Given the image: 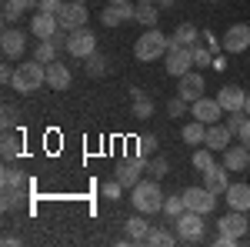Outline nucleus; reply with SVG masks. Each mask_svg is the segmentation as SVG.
Returning a JSON list of instances; mask_svg holds the SVG:
<instances>
[{"label": "nucleus", "mask_w": 250, "mask_h": 247, "mask_svg": "<svg viewBox=\"0 0 250 247\" xmlns=\"http://www.w3.org/2000/svg\"><path fill=\"white\" fill-rule=\"evenodd\" d=\"M164 190H160V184L154 180H140L137 187H130V204H134V210H140V214H147V217H154V214H160L164 210Z\"/></svg>", "instance_id": "nucleus-1"}, {"label": "nucleus", "mask_w": 250, "mask_h": 247, "mask_svg": "<svg viewBox=\"0 0 250 247\" xmlns=\"http://www.w3.org/2000/svg\"><path fill=\"white\" fill-rule=\"evenodd\" d=\"M43 84H47V64H40L37 57L30 60V64H17L14 80H10V87L20 90V94H37Z\"/></svg>", "instance_id": "nucleus-2"}, {"label": "nucleus", "mask_w": 250, "mask_h": 247, "mask_svg": "<svg viewBox=\"0 0 250 247\" xmlns=\"http://www.w3.org/2000/svg\"><path fill=\"white\" fill-rule=\"evenodd\" d=\"M167 50H170V37H167V34H160L157 27H147V30L137 37V44H134L137 60H144V64H154V60H160Z\"/></svg>", "instance_id": "nucleus-3"}, {"label": "nucleus", "mask_w": 250, "mask_h": 247, "mask_svg": "<svg viewBox=\"0 0 250 247\" xmlns=\"http://www.w3.org/2000/svg\"><path fill=\"white\" fill-rule=\"evenodd\" d=\"M173 224V234H177V241L180 244H200L204 241V214H197V210H184Z\"/></svg>", "instance_id": "nucleus-4"}, {"label": "nucleus", "mask_w": 250, "mask_h": 247, "mask_svg": "<svg viewBox=\"0 0 250 247\" xmlns=\"http://www.w3.org/2000/svg\"><path fill=\"white\" fill-rule=\"evenodd\" d=\"M164 67H167V74L177 77V80H180L184 74H190V67H193L190 47H177V44H170V50L164 54Z\"/></svg>", "instance_id": "nucleus-5"}, {"label": "nucleus", "mask_w": 250, "mask_h": 247, "mask_svg": "<svg viewBox=\"0 0 250 247\" xmlns=\"http://www.w3.org/2000/svg\"><path fill=\"white\" fill-rule=\"evenodd\" d=\"M67 50L74 54V57L87 60L90 54L97 50V37L90 27H77V30H70V37H67Z\"/></svg>", "instance_id": "nucleus-6"}, {"label": "nucleus", "mask_w": 250, "mask_h": 247, "mask_svg": "<svg viewBox=\"0 0 250 247\" xmlns=\"http://www.w3.org/2000/svg\"><path fill=\"white\" fill-rule=\"evenodd\" d=\"M87 17H90V10L80 3V0H63V7H60V27L63 30H77V27H87Z\"/></svg>", "instance_id": "nucleus-7"}, {"label": "nucleus", "mask_w": 250, "mask_h": 247, "mask_svg": "<svg viewBox=\"0 0 250 247\" xmlns=\"http://www.w3.org/2000/svg\"><path fill=\"white\" fill-rule=\"evenodd\" d=\"M184 204H187V210H197V214H210L213 207H217V194L207 187H187L184 190Z\"/></svg>", "instance_id": "nucleus-8"}, {"label": "nucleus", "mask_w": 250, "mask_h": 247, "mask_svg": "<svg viewBox=\"0 0 250 247\" xmlns=\"http://www.w3.org/2000/svg\"><path fill=\"white\" fill-rule=\"evenodd\" d=\"M190 114L210 127V124H220V117H227V111L220 107V100H217V97H207V94H204L197 104H190Z\"/></svg>", "instance_id": "nucleus-9"}, {"label": "nucleus", "mask_w": 250, "mask_h": 247, "mask_svg": "<svg viewBox=\"0 0 250 247\" xmlns=\"http://www.w3.org/2000/svg\"><path fill=\"white\" fill-rule=\"evenodd\" d=\"M220 44H224V54H244V50H250V27L247 23H230Z\"/></svg>", "instance_id": "nucleus-10"}, {"label": "nucleus", "mask_w": 250, "mask_h": 247, "mask_svg": "<svg viewBox=\"0 0 250 247\" xmlns=\"http://www.w3.org/2000/svg\"><path fill=\"white\" fill-rule=\"evenodd\" d=\"M134 10H137V3H107L104 10H100V23L104 27H120L124 20H134Z\"/></svg>", "instance_id": "nucleus-11"}, {"label": "nucleus", "mask_w": 250, "mask_h": 247, "mask_svg": "<svg viewBox=\"0 0 250 247\" xmlns=\"http://www.w3.org/2000/svg\"><path fill=\"white\" fill-rule=\"evenodd\" d=\"M204 77L197 74V70H190V74H184L180 77V84H177V97H184L187 104H197L200 97H204Z\"/></svg>", "instance_id": "nucleus-12"}, {"label": "nucleus", "mask_w": 250, "mask_h": 247, "mask_svg": "<svg viewBox=\"0 0 250 247\" xmlns=\"http://www.w3.org/2000/svg\"><path fill=\"white\" fill-rule=\"evenodd\" d=\"M217 227H220V234H230V237H244L250 227V217L247 210H230V214H224L220 221H217Z\"/></svg>", "instance_id": "nucleus-13"}, {"label": "nucleus", "mask_w": 250, "mask_h": 247, "mask_svg": "<svg viewBox=\"0 0 250 247\" xmlns=\"http://www.w3.org/2000/svg\"><path fill=\"white\" fill-rule=\"evenodd\" d=\"M57 30H60L57 14H43V10H37V14H34V20H30V34H34V37H40V40H50Z\"/></svg>", "instance_id": "nucleus-14"}, {"label": "nucleus", "mask_w": 250, "mask_h": 247, "mask_svg": "<svg viewBox=\"0 0 250 247\" xmlns=\"http://www.w3.org/2000/svg\"><path fill=\"white\" fill-rule=\"evenodd\" d=\"M217 100H220V107L230 114V111H244V104H247V90H240L237 84H224L220 90H217Z\"/></svg>", "instance_id": "nucleus-15"}, {"label": "nucleus", "mask_w": 250, "mask_h": 247, "mask_svg": "<svg viewBox=\"0 0 250 247\" xmlns=\"http://www.w3.org/2000/svg\"><path fill=\"white\" fill-rule=\"evenodd\" d=\"M144 157H134V160H124V164H117V171H114V177L124 184V187H137L140 184V171H144Z\"/></svg>", "instance_id": "nucleus-16"}, {"label": "nucleus", "mask_w": 250, "mask_h": 247, "mask_svg": "<svg viewBox=\"0 0 250 247\" xmlns=\"http://www.w3.org/2000/svg\"><path fill=\"white\" fill-rule=\"evenodd\" d=\"M0 50H3V57H20V54L27 50V37H23V30L7 27V30L0 34Z\"/></svg>", "instance_id": "nucleus-17"}, {"label": "nucleus", "mask_w": 250, "mask_h": 247, "mask_svg": "<svg viewBox=\"0 0 250 247\" xmlns=\"http://www.w3.org/2000/svg\"><path fill=\"white\" fill-rule=\"evenodd\" d=\"M230 127H227V124H210V127H207V140H204V144H207V147H210V151H217V154H224L227 151V147H230Z\"/></svg>", "instance_id": "nucleus-18"}, {"label": "nucleus", "mask_w": 250, "mask_h": 247, "mask_svg": "<svg viewBox=\"0 0 250 247\" xmlns=\"http://www.w3.org/2000/svg\"><path fill=\"white\" fill-rule=\"evenodd\" d=\"M204 187L213 190V194H224V190L230 187V177H227V167L224 164H213L204 171Z\"/></svg>", "instance_id": "nucleus-19"}, {"label": "nucleus", "mask_w": 250, "mask_h": 247, "mask_svg": "<svg viewBox=\"0 0 250 247\" xmlns=\"http://www.w3.org/2000/svg\"><path fill=\"white\" fill-rule=\"evenodd\" d=\"M224 167L227 171H250V147H244V144L227 147L224 151Z\"/></svg>", "instance_id": "nucleus-20"}, {"label": "nucleus", "mask_w": 250, "mask_h": 247, "mask_svg": "<svg viewBox=\"0 0 250 247\" xmlns=\"http://www.w3.org/2000/svg\"><path fill=\"white\" fill-rule=\"evenodd\" d=\"M147 234H150V221H147V214L137 210L134 217H127V241H130V244L147 241Z\"/></svg>", "instance_id": "nucleus-21"}, {"label": "nucleus", "mask_w": 250, "mask_h": 247, "mask_svg": "<svg viewBox=\"0 0 250 247\" xmlns=\"http://www.w3.org/2000/svg\"><path fill=\"white\" fill-rule=\"evenodd\" d=\"M224 197H227L230 210H250V184H230L224 190Z\"/></svg>", "instance_id": "nucleus-22"}, {"label": "nucleus", "mask_w": 250, "mask_h": 247, "mask_svg": "<svg viewBox=\"0 0 250 247\" xmlns=\"http://www.w3.org/2000/svg\"><path fill=\"white\" fill-rule=\"evenodd\" d=\"M70 80H74V77H70V70H67L63 64H57V60L47 64V87H50V90H67Z\"/></svg>", "instance_id": "nucleus-23"}, {"label": "nucleus", "mask_w": 250, "mask_h": 247, "mask_svg": "<svg viewBox=\"0 0 250 247\" xmlns=\"http://www.w3.org/2000/svg\"><path fill=\"white\" fill-rule=\"evenodd\" d=\"M180 137H184L187 144H204V140H207V124L193 117L190 124H184V131H180Z\"/></svg>", "instance_id": "nucleus-24"}, {"label": "nucleus", "mask_w": 250, "mask_h": 247, "mask_svg": "<svg viewBox=\"0 0 250 247\" xmlns=\"http://www.w3.org/2000/svg\"><path fill=\"white\" fill-rule=\"evenodd\" d=\"M197 37H200V30H197L193 23H180V27H177V34L170 37V44H177V47H193Z\"/></svg>", "instance_id": "nucleus-25"}, {"label": "nucleus", "mask_w": 250, "mask_h": 247, "mask_svg": "<svg viewBox=\"0 0 250 247\" xmlns=\"http://www.w3.org/2000/svg\"><path fill=\"white\" fill-rule=\"evenodd\" d=\"M0 154H3V160L10 164L14 157H20V137L14 131H3V140H0Z\"/></svg>", "instance_id": "nucleus-26"}, {"label": "nucleus", "mask_w": 250, "mask_h": 247, "mask_svg": "<svg viewBox=\"0 0 250 247\" xmlns=\"http://www.w3.org/2000/svg\"><path fill=\"white\" fill-rule=\"evenodd\" d=\"M130 97H134V117H137V120L154 117V100H147L144 90H130Z\"/></svg>", "instance_id": "nucleus-27"}, {"label": "nucleus", "mask_w": 250, "mask_h": 247, "mask_svg": "<svg viewBox=\"0 0 250 247\" xmlns=\"http://www.w3.org/2000/svg\"><path fill=\"white\" fill-rule=\"evenodd\" d=\"M184 210H187V204H184V194H170V197H164V214H167L170 221H177Z\"/></svg>", "instance_id": "nucleus-28"}, {"label": "nucleus", "mask_w": 250, "mask_h": 247, "mask_svg": "<svg viewBox=\"0 0 250 247\" xmlns=\"http://www.w3.org/2000/svg\"><path fill=\"white\" fill-rule=\"evenodd\" d=\"M134 20H137V23H144V27H157V10H154V3H137Z\"/></svg>", "instance_id": "nucleus-29"}, {"label": "nucleus", "mask_w": 250, "mask_h": 247, "mask_svg": "<svg viewBox=\"0 0 250 247\" xmlns=\"http://www.w3.org/2000/svg\"><path fill=\"white\" fill-rule=\"evenodd\" d=\"M154 154H157V137H154V134H144V137H137V157L150 160Z\"/></svg>", "instance_id": "nucleus-30"}, {"label": "nucleus", "mask_w": 250, "mask_h": 247, "mask_svg": "<svg viewBox=\"0 0 250 247\" xmlns=\"http://www.w3.org/2000/svg\"><path fill=\"white\" fill-rule=\"evenodd\" d=\"M147 244L173 247V244H177V234H167V230H160V227H150V234H147Z\"/></svg>", "instance_id": "nucleus-31"}, {"label": "nucleus", "mask_w": 250, "mask_h": 247, "mask_svg": "<svg viewBox=\"0 0 250 247\" xmlns=\"http://www.w3.org/2000/svg\"><path fill=\"white\" fill-rule=\"evenodd\" d=\"M57 44H54V40H40V47H37V54H34V57L40 60V64H54V60H57Z\"/></svg>", "instance_id": "nucleus-32"}, {"label": "nucleus", "mask_w": 250, "mask_h": 247, "mask_svg": "<svg viewBox=\"0 0 250 247\" xmlns=\"http://www.w3.org/2000/svg\"><path fill=\"white\" fill-rule=\"evenodd\" d=\"M190 54H193V67H207V64H213V50L207 47V44H193Z\"/></svg>", "instance_id": "nucleus-33"}, {"label": "nucleus", "mask_w": 250, "mask_h": 247, "mask_svg": "<svg viewBox=\"0 0 250 247\" xmlns=\"http://www.w3.org/2000/svg\"><path fill=\"white\" fill-rule=\"evenodd\" d=\"M87 74L90 77H104L107 74V60H104V54H90V57H87Z\"/></svg>", "instance_id": "nucleus-34"}, {"label": "nucleus", "mask_w": 250, "mask_h": 247, "mask_svg": "<svg viewBox=\"0 0 250 247\" xmlns=\"http://www.w3.org/2000/svg\"><path fill=\"white\" fill-rule=\"evenodd\" d=\"M20 14H23V7H20L17 0H3V23L10 27V23H17Z\"/></svg>", "instance_id": "nucleus-35"}, {"label": "nucleus", "mask_w": 250, "mask_h": 247, "mask_svg": "<svg viewBox=\"0 0 250 247\" xmlns=\"http://www.w3.org/2000/svg\"><path fill=\"white\" fill-rule=\"evenodd\" d=\"M247 111H230V114H227V127H230V134H240L244 131V124H247Z\"/></svg>", "instance_id": "nucleus-36"}, {"label": "nucleus", "mask_w": 250, "mask_h": 247, "mask_svg": "<svg viewBox=\"0 0 250 247\" xmlns=\"http://www.w3.org/2000/svg\"><path fill=\"white\" fill-rule=\"evenodd\" d=\"M0 180H3V187H23V177H20V171H14L10 164L0 171Z\"/></svg>", "instance_id": "nucleus-37"}, {"label": "nucleus", "mask_w": 250, "mask_h": 247, "mask_svg": "<svg viewBox=\"0 0 250 247\" xmlns=\"http://www.w3.org/2000/svg\"><path fill=\"white\" fill-rule=\"evenodd\" d=\"M193 167L204 174L207 167H213V151L207 147V151H193Z\"/></svg>", "instance_id": "nucleus-38"}, {"label": "nucleus", "mask_w": 250, "mask_h": 247, "mask_svg": "<svg viewBox=\"0 0 250 247\" xmlns=\"http://www.w3.org/2000/svg\"><path fill=\"white\" fill-rule=\"evenodd\" d=\"M124 190H127V187L114 177V180H107V184H104V197H107V201H120V197H124Z\"/></svg>", "instance_id": "nucleus-39"}, {"label": "nucleus", "mask_w": 250, "mask_h": 247, "mask_svg": "<svg viewBox=\"0 0 250 247\" xmlns=\"http://www.w3.org/2000/svg\"><path fill=\"white\" fill-rule=\"evenodd\" d=\"M187 107H190V104H187L184 97H173V100H167V114H170V117H177V120H180V117L187 114Z\"/></svg>", "instance_id": "nucleus-40"}, {"label": "nucleus", "mask_w": 250, "mask_h": 247, "mask_svg": "<svg viewBox=\"0 0 250 247\" xmlns=\"http://www.w3.org/2000/svg\"><path fill=\"white\" fill-rule=\"evenodd\" d=\"M147 167H150V174H154L157 180H160L164 174H170V160H167V157H154V160H150Z\"/></svg>", "instance_id": "nucleus-41"}, {"label": "nucleus", "mask_w": 250, "mask_h": 247, "mask_svg": "<svg viewBox=\"0 0 250 247\" xmlns=\"http://www.w3.org/2000/svg\"><path fill=\"white\" fill-rule=\"evenodd\" d=\"M20 190L23 187H3V210H10V207H17V201H20Z\"/></svg>", "instance_id": "nucleus-42"}, {"label": "nucleus", "mask_w": 250, "mask_h": 247, "mask_svg": "<svg viewBox=\"0 0 250 247\" xmlns=\"http://www.w3.org/2000/svg\"><path fill=\"white\" fill-rule=\"evenodd\" d=\"M0 124H3V131H14V124H17V111H14L10 104H3V117H0Z\"/></svg>", "instance_id": "nucleus-43"}, {"label": "nucleus", "mask_w": 250, "mask_h": 247, "mask_svg": "<svg viewBox=\"0 0 250 247\" xmlns=\"http://www.w3.org/2000/svg\"><path fill=\"white\" fill-rule=\"evenodd\" d=\"M60 7H63V0H40L37 10H43V14H60Z\"/></svg>", "instance_id": "nucleus-44"}, {"label": "nucleus", "mask_w": 250, "mask_h": 247, "mask_svg": "<svg viewBox=\"0 0 250 247\" xmlns=\"http://www.w3.org/2000/svg\"><path fill=\"white\" fill-rule=\"evenodd\" d=\"M200 37L207 40V47H210V50H224V44H217V34H213V30H204Z\"/></svg>", "instance_id": "nucleus-45"}, {"label": "nucleus", "mask_w": 250, "mask_h": 247, "mask_svg": "<svg viewBox=\"0 0 250 247\" xmlns=\"http://www.w3.org/2000/svg\"><path fill=\"white\" fill-rule=\"evenodd\" d=\"M14 70H17V67L3 64V67H0V80H3V84H10V80H14Z\"/></svg>", "instance_id": "nucleus-46"}, {"label": "nucleus", "mask_w": 250, "mask_h": 247, "mask_svg": "<svg viewBox=\"0 0 250 247\" xmlns=\"http://www.w3.org/2000/svg\"><path fill=\"white\" fill-rule=\"evenodd\" d=\"M237 137H240V144H244V147H250V117H247V124H244V131L237 134Z\"/></svg>", "instance_id": "nucleus-47"}, {"label": "nucleus", "mask_w": 250, "mask_h": 247, "mask_svg": "<svg viewBox=\"0 0 250 247\" xmlns=\"http://www.w3.org/2000/svg\"><path fill=\"white\" fill-rule=\"evenodd\" d=\"M237 241H240V237H230V234H220V237H217V244H220V247H233Z\"/></svg>", "instance_id": "nucleus-48"}, {"label": "nucleus", "mask_w": 250, "mask_h": 247, "mask_svg": "<svg viewBox=\"0 0 250 247\" xmlns=\"http://www.w3.org/2000/svg\"><path fill=\"white\" fill-rule=\"evenodd\" d=\"M17 3L23 7V10H37V3H40V0H17Z\"/></svg>", "instance_id": "nucleus-49"}, {"label": "nucleus", "mask_w": 250, "mask_h": 247, "mask_svg": "<svg viewBox=\"0 0 250 247\" xmlns=\"http://www.w3.org/2000/svg\"><path fill=\"white\" fill-rule=\"evenodd\" d=\"M210 67H213V70H224V67H227V57H213Z\"/></svg>", "instance_id": "nucleus-50"}, {"label": "nucleus", "mask_w": 250, "mask_h": 247, "mask_svg": "<svg viewBox=\"0 0 250 247\" xmlns=\"http://www.w3.org/2000/svg\"><path fill=\"white\" fill-rule=\"evenodd\" d=\"M244 111H247V114H250V90H247V104H244Z\"/></svg>", "instance_id": "nucleus-51"}, {"label": "nucleus", "mask_w": 250, "mask_h": 247, "mask_svg": "<svg viewBox=\"0 0 250 247\" xmlns=\"http://www.w3.org/2000/svg\"><path fill=\"white\" fill-rule=\"evenodd\" d=\"M107 3H127V0H107Z\"/></svg>", "instance_id": "nucleus-52"}, {"label": "nucleus", "mask_w": 250, "mask_h": 247, "mask_svg": "<svg viewBox=\"0 0 250 247\" xmlns=\"http://www.w3.org/2000/svg\"><path fill=\"white\" fill-rule=\"evenodd\" d=\"M137 3H154V0H137Z\"/></svg>", "instance_id": "nucleus-53"}, {"label": "nucleus", "mask_w": 250, "mask_h": 247, "mask_svg": "<svg viewBox=\"0 0 250 247\" xmlns=\"http://www.w3.org/2000/svg\"><path fill=\"white\" fill-rule=\"evenodd\" d=\"M207 3H217V0H207Z\"/></svg>", "instance_id": "nucleus-54"}, {"label": "nucleus", "mask_w": 250, "mask_h": 247, "mask_svg": "<svg viewBox=\"0 0 250 247\" xmlns=\"http://www.w3.org/2000/svg\"><path fill=\"white\" fill-rule=\"evenodd\" d=\"M247 217H250V210H247Z\"/></svg>", "instance_id": "nucleus-55"}, {"label": "nucleus", "mask_w": 250, "mask_h": 247, "mask_svg": "<svg viewBox=\"0 0 250 247\" xmlns=\"http://www.w3.org/2000/svg\"><path fill=\"white\" fill-rule=\"evenodd\" d=\"M80 3H83V0H80Z\"/></svg>", "instance_id": "nucleus-56"}]
</instances>
